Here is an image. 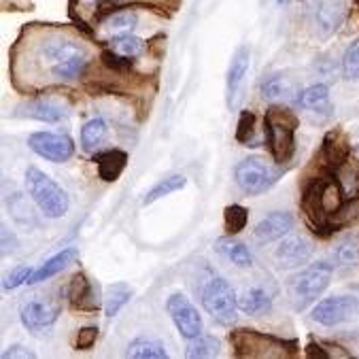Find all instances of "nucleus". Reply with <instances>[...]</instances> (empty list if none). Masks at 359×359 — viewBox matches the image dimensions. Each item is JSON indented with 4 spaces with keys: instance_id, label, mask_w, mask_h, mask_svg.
Wrapping results in <instances>:
<instances>
[{
    "instance_id": "obj_1",
    "label": "nucleus",
    "mask_w": 359,
    "mask_h": 359,
    "mask_svg": "<svg viewBox=\"0 0 359 359\" xmlns=\"http://www.w3.org/2000/svg\"><path fill=\"white\" fill-rule=\"evenodd\" d=\"M346 194L334 172H330L319 158L313 160V166L306 170L302 179L300 191V208L304 222L313 234L319 238H330L334 234L332 217L344 206Z\"/></svg>"
},
{
    "instance_id": "obj_2",
    "label": "nucleus",
    "mask_w": 359,
    "mask_h": 359,
    "mask_svg": "<svg viewBox=\"0 0 359 359\" xmlns=\"http://www.w3.org/2000/svg\"><path fill=\"white\" fill-rule=\"evenodd\" d=\"M298 128H300V119L290 107L272 104L264 113V142L274 164L285 166L294 160Z\"/></svg>"
},
{
    "instance_id": "obj_3",
    "label": "nucleus",
    "mask_w": 359,
    "mask_h": 359,
    "mask_svg": "<svg viewBox=\"0 0 359 359\" xmlns=\"http://www.w3.org/2000/svg\"><path fill=\"white\" fill-rule=\"evenodd\" d=\"M232 355L234 357H255V359H283L296 357L300 353V344L296 340L276 338L272 334L255 332V330H234L230 334Z\"/></svg>"
},
{
    "instance_id": "obj_4",
    "label": "nucleus",
    "mask_w": 359,
    "mask_h": 359,
    "mask_svg": "<svg viewBox=\"0 0 359 359\" xmlns=\"http://www.w3.org/2000/svg\"><path fill=\"white\" fill-rule=\"evenodd\" d=\"M334 276V264L321 259L317 264H311L302 272L287 278V296H290L296 311L309 309L317 298L330 287Z\"/></svg>"
},
{
    "instance_id": "obj_5",
    "label": "nucleus",
    "mask_w": 359,
    "mask_h": 359,
    "mask_svg": "<svg viewBox=\"0 0 359 359\" xmlns=\"http://www.w3.org/2000/svg\"><path fill=\"white\" fill-rule=\"evenodd\" d=\"M26 189L45 217L60 219L68 212V206H70L68 194L41 168L30 166L26 170Z\"/></svg>"
},
{
    "instance_id": "obj_6",
    "label": "nucleus",
    "mask_w": 359,
    "mask_h": 359,
    "mask_svg": "<svg viewBox=\"0 0 359 359\" xmlns=\"http://www.w3.org/2000/svg\"><path fill=\"white\" fill-rule=\"evenodd\" d=\"M43 53L49 60L51 75L55 79H62V81L77 79L86 70V66H88V53L75 41H51V43H45Z\"/></svg>"
},
{
    "instance_id": "obj_7",
    "label": "nucleus",
    "mask_w": 359,
    "mask_h": 359,
    "mask_svg": "<svg viewBox=\"0 0 359 359\" xmlns=\"http://www.w3.org/2000/svg\"><path fill=\"white\" fill-rule=\"evenodd\" d=\"M202 306L204 311L222 325H230L236 321L238 298L232 285L226 278H210L202 290Z\"/></svg>"
},
{
    "instance_id": "obj_8",
    "label": "nucleus",
    "mask_w": 359,
    "mask_h": 359,
    "mask_svg": "<svg viewBox=\"0 0 359 359\" xmlns=\"http://www.w3.org/2000/svg\"><path fill=\"white\" fill-rule=\"evenodd\" d=\"M276 166H272L270 162H266L259 156H251L234 168L236 185L249 196L266 194L280 179V168H276Z\"/></svg>"
},
{
    "instance_id": "obj_9",
    "label": "nucleus",
    "mask_w": 359,
    "mask_h": 359,
    "mask_svg": "<svg viewBox=\"0 0 359 359\" xmlns=\"http://www.w3.org/2000/svg\"><path fill=\"white\" fill-rule=\"evenodd\" d=\"M28 147L53 162V164H62V162H68L70 158L75 156V142L68 134H60V132H34L28 136Z\"/></svg>"
},
{
    "instance_id": "obj_10",
    "label": "nucleus",
    "mask_w": 359,
    "mask_h": 359,
    "mask_svg": "<svg viewBox=\"0 0 359 359\" xmlns=\"http://www.w3.org/2000/svg\"><path fill=\"white\" fill-rule=\"evenodd\" d=\"M359 315V298L355 296H332L313 309V321L325 327H334L340 323H346Z\"/></svg>"
},
{
    "instance_id": "obj_11",
    "label": "nucleus",
    "mask_w": 359,
    "mask_h": 359,
    "mask_svg": "<svg viewBox=\"0 0 359 359\" xmlns=\"http://www.w3.org/2000/svg\"><path fill=\"white\" fill-rule=\"evenodd\" d=\"M166 311L183 338L191 340L202 334V317L198 315V309L189 302L187 296L172 294L166 302Z\"/></svg>"
},
{
    "instance_id": "obj_12",
    "label": "nucleus",
    "mask_w": 359,
    "mask_h": 359,
    "mask_svg": "<svg viewBox=\"0 0 359 359\" xmlns=\"http://www.w3.org/2000/svg\"><path fill=\"white\" fill-rule=\"evenodd\" d=\"M66 296H68L70 306H73L75 311H81V313H96L102 306L98 285L86 272H75L73 276H70Z\"/></svg>"
},
{
    "instance_id": "obj_13",
    "label": "nucleus",
    "mask_w": 359,
    "mask_h": 359,
    "mask_svg": "<svg viewBox=\"0 0 359 359\" xmlns=\"http://www.w3.org/2000/svg\"><path fill=\"white\" fill-rule=\"evenodd\" d=\"M351 156H353V151H351V140H348L346 132L342 128H334L323 136L317 158L330 172L336 175L348 162Z\"/></svg>"
},
{
    "instance_id": "obj_14",
    "label": "nucleus",
    "mask_w": 359,
    "mask_h": 359,
    "mask_svg": "<svg viewBox=\"0 0 359 359\" xmlns=\"http://www.w3.org/2000/svg\"><path fill=\"white\" fill-rule=\"evenodd\" d=\"M60 306L51 300H41V298H28L20 306V319L24 327L32 334H39L41 330L51 327L57 321Z\"/></svg>"
},
{
    "instance_id": "obj_15",
    "label": "nucleus",
    "mask_w": 359,
    "mask_h": 359,
    "mask_svg": "<svg viewBox=\"0 0 359 359\" xmlns=\"http://www.w3.org/2000/svg\"><path fill=\"white\" fill-rule=\"evenodd\" d=\"M249 64H251V49L247 45H241L228 66V75H226V96H228V109H234L241 100V90L245 83V77L249 73Z\"/></svg>"
},
{
    "instance_id": "obj_16",
    "label": "nucleus",
    "mask_w": 359,
    "mask_h": 359,
    "mask_svg": "<svg viewBox=\"0 0 359 359\" xmlns=\"http://www.w3.org/2000/svg\"><path fill=\"white\" fill-rule=\"evenodd\" d=\"M294 215L292 212H285V210H274L255 226L253 230V238L259 243V245H268V243H274V241H280L283 236H287L292 230H294Z\"/></svg>"
},
{
    "instance_id": "obj_17",
    "label": "nucleus",
    "mask_w": 359,
    "mask_h": 359,
    "mask_svg": "<svg viewBox=\"0 0 359 359\" xmlns=\"http://www.w3.org/2000/svg\"><path fill=\"white\" fill-rule=\"evenodd\" d=\"M311 257H313V245L302 236L285 238L274 251V259L280 268H300L309 264Z\"/></svg>"
},
{
    "instance_id": "obj_18",
    "label": "nucleus",
    "mask_w": 359,
    "mask_h": 359,
    "mask_svg": "<svg viewBox=\"0 0 359 359\" xmlns=\"http://www.w3.org/2000/svg\"><path fill=\"white\" fill-rule=\"evenodd\" d=\"M346 18L344 0H317L315 3V26L321 39L334 34Z\"/></svg>"
},
{
    "instance_id": "obj_19",
    "label": "nucleus",
    "mask_w": 359,
    "mask_h": 359,
    "mask_svg": "<svg viewBox=\"0 0 359 359\" xmlns=\"http://www.w3.org/2000/svg\"><path fill=\"white\" fill-rule=\"evenodd\" d=\"M77 259H79V249H75V247H66V249H62L60 253H55L53 257H49L41 268H36V270L30 274L28 285H36V283L49 280L51 276L60 274L62 270H66L70 264L77 262Z\"/></svg>"
},
{
    "instance_id": "obj_20",
    "label": "nucleus",
    "mask_w": 359,
    "mask_h": 359,
    "mask_svg": "<svg viewBox=\"0 0 359 359\" xmlns=\"http://www.w3.org/2000/svg\"><path fill=\"white\" fill-rule=\"evenodd\" d=\"M94 162L98 166V177L104 183H115L128 166V154L121 149H104L94 154Z\"/></svg>"
},
{
    "instance_id": "obj_21",
    "label": "nucleus",
    "mask_w": 359,
    "mask_h": 359,
    "mask_svg": "<svg viewBox=\"0 0 359 359\" xmlns=\"http://www.w3.org/2000/svg\"><path fill=\"white\" fill-rule=\"evenodd\" d=\"M18 117H28V119H39V121H45V123H55L64 117V109L53 102V100H47V98H36V100H30L26 104H22L18 111H15Z\"/></svg>"
},
{
    "instance_id": "obj_22",
    "label": "nucleus",
    "mask_w": 359,
    "mask_h": 359,
    "mask_svg": "<svg viewBox=\"0 0 359 359\" xmlns=\"http://www.w3.org/2000/svg\"><path fill=\"white\" fill-rule=\"evenodd\" d=\"M215 251H217L222 257H226L228 262H232L238 268H249L253 264V255L249 251L247 245H243L241 241H236L234 236H224L215 243Z\"/></svg>"
},
{
    "instance_id": "obj_23",
    "label": "nucleus",
    "mask_w": 359,
    "mask_h": 359,
    "mask_svg": "<svg viewBox=\"0 0 359 359\" xmlns=\"http://www.w3.org/2000/svg\"><path fill=\"white\" fill-rule=\"evenodd\" d=\"M334 266L346 272L359 270V238L355 234H346L334 249Z\"/></svg>"
},
{
    "instance_id": "obj_24",
    "label": "nucleus",
    "mask_w": 359,
    "mask_h": 359,
    "mask_svg": "<svg viewBox=\"0 0 359 359\" xmlns=\"http://www.w3.org/2000/svg\"><path fill=\"white\" fill-rule=\"evenodd\" d=\"M238 309L247 315H262L272 309V298L262 287H249L238 298Z\"/></svg>"
},
{
    "instance_id": "obj_25",
    "label": "nucleus",
    "mask_w": 359,
    "mask_h": 359,
    "mask_svg": "<svg viewBox=\"0 0 359 359\" xmlns=\"http://www.w3.org/2000/svg\"><path fill=\"white\" fill-rule=\"evenodd\" d=\"M298 104L306 111L315 113H327L332 109L330 104V88L323 83H315L298 94Z\"/></svg>"
},
{
    "instance_id": "obj_26",
    "label": "nucleus",
    "mask_w": 359,
    "mask_h": 359,
    "mask_svg": "<svg viewBox=\"0 0 359 359\" xmlns=\"http://www.w3.org/2000/svg\"><path fill=\"white\" fill-rule=\"evenodd\" d=\"M132 287L128 283H113L104 290V315L107 317H115L130 300H132Z\"/></svg>"
},
{
    "instance_id": "obj_27",
    "label": "nucleus",
    "mask_w": 359,
    "mask_h": 359,
    "mask_svg": "<svg viewBox=\"0 0 359 359\" xmlns=\"http://www.w3.org/2000/svg\"><path fill=\"white\" fill-rule=\"evenodd\" d=\"M128 357L132 359H166L168 353L160 340L154 338H136L128 346Z\"/></svg>"
},
{
    "instance_id": "obj_28",
    "label": "nucleus",
    "mask_w": 359,
    "mask_h": 359,
    "mask_svg": "<svg viewBox=\"0 0 359 359\" xmlns=\"http://www.w3.org/2000/svg\"><path fill=\"white\" fill-rule=\"evenodd\" d=\"M222 351V342L219 338H215V336H196L189 340L187 348H185V357L189 359H206V357H215V355H219Z\"/></svg>"
},
{
    "instance_id": "obj_29",
    "label": "nucleus",
    "mask_w": 359,
    "mask_h": 359,
    "mask_svg": "<svg viewBox=\"0 0 359 359\" xmlns=\"http://www.w3.org/2000/svg\"><path fill=\"white\" fill-rule=\"evenodd\" d=\"M104 136H107V121L102 117H94L81 128V147L88 154H92L100 147Z\"/></svg>"
},
{
    "instance_id": "obj_30",
    "label": "nucleus",
    "mask_w": 359,
    "mask_h": 359,
    "mask_svg": "<svg viewBox=\"0 0 359 359\" xmlns=\"http://www.w3.org/2000/svg\"><path fill=\"white\" fill-rule=\"evenodd\" d=\"M187 185V177L185 175H170L166 179H162L160 183H156L147 194L142 198V204H154L156 200L164 198V196H170L175 191H181L183 187Z\"/></svg>"
},
{
    "instance_id": "obj_31",
    "label": "nucleus",
    "mask_w": 359,
    "mask_h": 359,
    "mask_svg": "<svg viewBox=\"0 0 359 359\" xmlns=\"http://www.w3.org/2000/svg\"><path fill=\"white\" fill-rule=\"evenodd\" d=\"M346 198H359V160L355 156L348 158V162L336 172Z\"/></svg>"
},
{
    "instance_id": "obj_32",
    "label": "nucleus",
    "mask_w": 359,
    "mask_h": 359,
    "mask_svg": "<svg viewBox=\"0 0 359 359\" xmlns=\"http://www.w3.org/2000/svg\"><path fill=\"white\" fill-rule=\"evenodd\" d=\"M249 224V210L241 204H230L224 210V230L228 236L241 234Z\"/></svg>"
},
{
    "instance_id": "obj_33",
    "label": "nucleus",
    "mask_w": 359,
    "mask_h": 359,
    "mask_svg": "<svg viewBox=\"0 0 359 359\" xmlns=\"http://www.w3.org/2000/svg\"><path fill=\"white\" fill-rule=\"evenodd\" d=\"M142 47H145V43H142L138 36L130 34V32H121V34H117V36H113L109 41L111 51H115V53H119L123 57H130V60L136 57L142 51Z\"/></svg>"
},
{
    "instance_id": "obj_34",
    "label": "nucleus",
    "mask_w": 359,
    "mask_h": 359,
    "mask_svg": "<svg viewBox=\"0 0 359 359\" xmlns=\"http://www.w3.org/2000/svg\"><path fill=\"white\" fill-rule=\"evenodd\" d=\"M255 123H257V117L253 111H241L236 132H234L236 142L247 147H255Z\"/></svg>"
},
{
    "instance_id": "obj_35",
    "label": "nucleus",
    "mask_w": 359,
    "mask_h": 359,
    "mask_svg": "<svg viewBox=\"0 0 359 359\" xmlns=\"http://www.w3.org/2000/svg\"><path fill=\"white\" fill-rule=\"evenodd\" d=\"M264 98L268 100H276V98H287L294 94V83L283 77V75H272L270 79H266L264 88H262Z\"/></svg>"
},
{
    "instance_id": "obj_36",
    "label": "nucleus",
    "mask_w": 359,
    "mask_h": 359,
    "mask_svg": "<svg viewBox=\"0 0 359 359\" xmlns=\"http://www.w3.org/2000/svg\"><path fill=\"white\" fill-rule=\"evenodd\" d=\"M138 26V13L134 11H115L104 20V28L113 32H126Z\"/></svg>"
},
{
    "instance_id": "obj_37",
    "label": "nucleus",
    "mask_w": 359,
    "mask_h": 359,
    "mask_svg": "<svg viewBox=\"0 0 359 359\" xmlns=\"http://www.w3.org/2000/svg\"><path fill=\"white\" fill-rule=\"evenodd\" d=\"M342 73L346 79H359V39L353 41L342 57Z\"/></svg>"
},
{
    "instance_id": "obj_38",
    "label": "nucleus",
    "mask_w": 359,
    "mask_h": 359,
    "mask_svg": "<svg viewBox=\"0 0 359 359\" xmlns=\"http://www.w3.org/2000/svg\"><path fill=\"white\" fill-rule=\"evenodd\" d=\"M34 270L32 268H28V266H15L7 276H5V283H3V287L7 292H11V290H18L20 285H24V283H28V278H30V274H32Z\"/></svg>"
},
{
    "instance_id": "obj_39",
    "label": "nucleus",
    "mask_w": 359,
    "mask_h": 359,
    "mask_svg": "<svg viewBox=\"0 0 359 359\" xmlns=\"http://www.w3.org/2000/svg\"><path fill=\"white\" fill-rule=\"evenodd\" d=\"M11 212H13V217L20 222V224H36L34 222V217H32V208H30V204L20 196V194H15V198H13V202H11Z\"/></svg>"
},
{
    "instance_id": "obj_40",
    "label": "nucleus",
    "mask_w": 359,
    "mask_h": 359,
    "mask_svg": "<svg viewBox=\"0 0 359 359\" xmlns=\"http://www.w3.org/2000/svg\"><path fill=\"white\" fill-rule=\"evenodd\" d=\"M98 340V327L96 325H88V327H81L77 332V338H75V348L77 351H90Z\"/></svg>"
},
{
    "instance_id": "obj_41",
    "label": "nucleus",
    "mask_w": 359,
    "mask_h": 359,
    "mask_svg": "<svg viewBox=\"0 0 359 359\" xmlns=\"http://www.w3.org/2000/svg\"><path fill=\"white\" fill-rule=\"evenodd\" d=\"M15 247H18V238H15V234H13V232H9V228H7V226H3V255L13 253V251H15Z\"/></svg>"
},
{
    "instance_id": "obj_42",
    "label": "nucleus",
    "mask_w": 359,
    "mask_h": 359,
    "mask_svg": "<svg viewBox=\"0 0 359 359\" xmlns=\"http://www.w3.org/2000/svg\"><path fill=\"white\" fill-rule=\"evenodd\" d=\"M5 359H9V357H24V359H34L36 355L32 353V351H28L26 346H22V344H13V346H9V351H5V355H3Z\"/></svg>"
},
{
    "instance_id": "obj_43",
    "label": "nucleus",
    "mask_w": 359,
    "mask_h": 359,
    "mask_svg": "<svg viewBox=\"0 0 359 359\" xmlns=\"http://www.w3.org/2000/svg\"><path fill=\"white\" fill-rule=\"evenodd\" d=\"M306 357H332V355L323 348V342H311L306 346Z\"/></svg>"
},
{
    "instance_id": "obj_44",
    "label": "nucleus",
    "mask_w": 359,
    "mask_h": 359,
    "mask_svg": "<svg viewBox=\"0 0 359 359\" xmlns=\"http://www.w3.org/2000/svg\"><path fill=\"white\" fill-rule=\"evenodd\" d=\"M276 3H278V5H285V3H287V0H276Z\"/></svg>"
},
{
    "instance_id": "obj_45",
    "label": "nucleus",
    "mask_w": 359,
    "mask_h": 359,
    "mask_svg": "<svg viewBox=\"0 0 359 359\" xmlns=\"http://www.w3.org/2000/svg\"><path fill=\"white\" fill-rule=\"evenodd\" d=\"M357 154H359V145H357Z\"/></svg>"
}]
</instances>
